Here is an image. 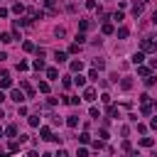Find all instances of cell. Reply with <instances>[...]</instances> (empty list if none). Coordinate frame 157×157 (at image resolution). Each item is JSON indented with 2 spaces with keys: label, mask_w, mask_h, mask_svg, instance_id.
<instances>
[{
  "label": "cell",
  "mask_w": 157,
  "mask_h": 157,
  "mask_svg": "<svg viewBox=\"0 0 157 157\" xmlns=\"http://www.w3.org/2000/svg\"><path fill=\"white\" fill-rule=\"evenodd\" d=\"M74 84H76L78 88H84V86H86V76H81V74H78V76L74 78Z\"/></svg>",
  "instance_id": "cell-14"
},
{
  "label": "cell",
  "mask_w": 157,
  "mask_h": 157,
  "mask_svg": "<svg viewBox=\"0 0 157 157\" xmlns=\"http://www.w3.org/2000/svg\"><path fill=\"white\" fill-rule=\"evenodd\" d=\"M103 66H106L103 59H93V69H103Z\"/></svg>",
  "instance_id": "cell-26"
},
{
  "label": "cell",
  "mask_w": 157,
  "mask_h": 157,
  "mask_svg": "<svg viewBox=\"0 0 157 157\" xmlns=\"http://www.w3.org/2000/svg\"><path fill=\"white\" fill-rule=\"evenodd\" d=\"M78 27H81V32H86L91 27V22H88V20H78Z\"/></svg>",
  "instance_id": "cell-24"
},
{
  "label": "cell",
  "mask_w": 157,
  "mask_h": 157,
  "mask_svg": "<svg viewBox=\"0 0 157 157\" xmlns=\"http://www.w3.org/2000/svg\"><path fill=\"white\" fill-rule=\"evenodd\" d=\"M54 32H56V37H64V34H66V30H64V27H56Z\"/></svg>",
  "instance_id": "cell-38"
},
{
  "label": "cell",
  "mask_w": 157,
  "mask_h": 157,
  "mask_svg": "<svg viewBox=\"0 0 157 157\" xmlns=\"http://www.w3.org/2000/svg\"><path fill=\"white\" fill-rule=\"evenodd\" d=\"M56 157H69V152L66 150H56Z\"/></svg>",
  "instance_id": "cell-41"
},
{
  "label": "cell",
  "mask_w": 157,
  "mask_h": 157,
  "mask_svg": "<svg viewBox=\"0 0 157 157\" xmlns=\"http://www.w3.org/2000/svg\"><path fill=\"white\" fill-rule=\"evenodd\" d=\"M140 52L150 54V52H157V42H155V37H145L143 42H140Z\"/></svg>",
  "instance_id": "cell-1"
},
{
  "label": "cell",
  "mask_w": 157,
  "mask_h": 157,
  "mask_svg": "<svg viewBox=\"0 0 157 157\" xmlns=\"http://www.w3.org/2000/svg\"><path fill=\"white\" fill-rule=\"evenodd\" d=\"M47 78H49V81H56V78H59V71L52 66V69H47Z\"/></svg>",
  "instance_id": "cell-8"
},
{
  "label": "cell",
  "mask_w": 157,
  "mask_h": 157,
  "mask_svg": "<svg viewBox=\"0 0 157 157\" xmlns=\"http://www.w3.org/2000/svg\"><path fill=\"white\" fill-rule=\"evenodd\" d=\"M143 62H145V52H135V54H133V64H135V66H140Z\"/></svg>",
  "instance_id": "cell-4"
},
{
  "label": "cell",
  "mask_w": 157,
  "mask_h": 157,
  "mask_svg": "<svg viewBox=\"0 0 157 157\" xmlns=\"http://www.w3.org/2000/svg\"><path fill=\"white\" fill-rule=\"evenodd\" d=\"M88 113H91V118H101V111H98V108H91Z\"/></svg>",
  "instance_id": "cell-35"
},
{
  "label": "cell",
  "mask_w": 157,
  "mask_h": 157,
  "mask_svg": "<svg viewBox=\"0 0 157 157\" xmlns=\"http://www.w3.org/2000/svg\"><path fill=\"white\" fill-rule=\"evenodd\" d=\"M108 115H111V118H120V111H118L115 106H111V108H108Z\"/></svg>",
  "instance_id": "cell-22"
},
{
  "label": "cell",
  "mask_w": 157,
  "mask_h": 157,
  "mask_svg": "<svg viewBox=\"0 0 157 157\" xmlns=\"http://www.w3.org/2000/svg\"><path fill=\"white\" fill-rule=\"evenodd\" d=\"M86 8L88 10H96V0H86Z\"/></svg>",
  "instance_id": "cell-37"
},
{
  "label": "cell",
  "mask_w": 157,
  "mask_h": 157,
  "mask_svg": "<svg viewBox=\"0 0 157 157\" xmlns=\"http://www.w3.org/2000/svg\"><path fill=\"white\" fill-rule=\"evenodd\" d=\"M39 91H42V93H49V84H47V81H39Z\"/></svg>",
  "instance_id": "cell-29"
},
{
  "label": "cell",
  "mask_w": 157,
  "mask_h": 157,
  "mask_svg": "<svg viewBox=\"0 0 157 157\" xmlns=\"http://www.w3.org/2000/svg\"><path fill=\"white\" fill-rule=\"evenodd\" d=\"M30 17H32V20H42L44 12H42V10H30Z\"/></svg>",
  "instance_id": "cell-18"
},
{
  "label": "cell",
  "mask_w": 157,
  "mask_h": 157,
  "mask_svg": "<svg viewBox=\"0 0 157 157\" xmlns=\"http://www.w3.org/2000/svg\"><path fill=\"white\" fill-rule=\"evenodd\" d=\"M128 37V27H120V30H118V39H125Z\"/></svg>",
  "instance_id": "cell-28"
},
{
  "label": "cell",
  "mask_w": 157,
  "mask_h": 157,
  "mask_svg": "<svg viewBox=\"0 0 157 157\" xmlns=\"http://www.w3.org/2000/svg\"><path fill=\"white\" fill-rule=\"evenodd\" d=\"M120 88H123V91H130V88H133V81H130V78H123V81H120Z\"/></svg>",
  "instance_id": "cell-19"
},
{
  "label": "cell",
  "mask_w": 157,
  "mask_h": 157,
  "mask_svg": "<svg viewBox=\"0 0 157 157\" xmlns=\"http://www.w3.org/2000/svg\"><path fill=\"white\" fill-rule=\"evenodd\" d=\"M10 101H15V103L20 106V103H22V101H25V93H22V91H20V88H12V91H10Z\"/></svg>",
  "instance_id": "cell-2"
},
{
  "label": "cell",
  "mask_w": 157,
  "mask_h": 157,
  "mask_svg": "<svg viewBox=\"0 0 157 157\" xmlns=\"http://www.w3.org/2000/svg\"><path fill=\"white\" fill-rule=\"evenodd\" d=\"M66 125H69V128H76V125H78V115H69V118H66Z\"/></svg>",
  "instance_id": "cell-13"
},
{
  "label": "cell",
  "mask_w": 157,
  "mask_h": 157,
  "mask_svg": "<svg viewBox=\"0 0 157 157\" xmlns=\"http://www.w3.org/2000/svg\"><path fill=\"white\" fill-rule=\"evenodd\" d=\"M22 49H25V52H34V44H32V42H25Z\"/></svg>",
  "instance_id": "cell-33"
},
{
  "label": "cell",
  "mask_w": 157,
  "mask_h": 157,
  "mask_svg": "<svg viewBox=\"0 0 157 157\" xmlns=\"http://www.w3.org/2000/svg\"><path fill=\"white\" fill-rule=\"evenodd\" d=\"M137 157H140V155H137Z\"/></svg>",
  "instance_id": "cell-50"
},
{
  "label": "cell",
  "mask_w": 157,
  "mask_h": 157,
  "mask_svg": "<svg viewBox=\"0 0 157 157\" xmlns=\"http://www.w3.org/2000/svg\"><path fill=\"white\" fill-rule=\"evenodd\" d=\"M8 59V52H0V62H5Z\"/></svg>",
  "instance_id": "cell-44"
},
{
  "label": "cell",
  "mask_w": 157,
  "mask_h": 157,
  "mask_svg": "<svg viewBox=\"0 0 157 157\" xmlns=\"http://www.w3.org/2000/svg\"><path fill=\"white\" fill-rule=\"evenodd\" d=\"M152 22H155V25H157V10H155V12H152Z\"/></svg>",
  "instance_id": "cell-46"
},
{
  "label": "cell",
  "mask_w": 157,
  "mask_h": 157,
  "mask_svg": "<svg viewBox=\"0 0 157 157\" xmlns=\"http://www.w3.org/2000/svg\"><path fill=\"white\" fill-rule=\"evenodd\" d=\"M5 135L15 137V135H17V125H8V128H5Z\"/></svg>",
  "instance_id": "cell-21"
},
{
  "label": "cell",
  "mask_w": 157,
  "mask_h": 157,
  "mask_svg": "<svg viewBox=\"0 0 157 157\" xmlns=\"http://www.w3.org/2000/svg\"><path fill=\"white\" fill-rule=\"evenodd\" d=\"M137 74H140V76H145V78H147V76H150V69H147V66H137Z\"/></svg>",
  "instance_id": "cell-25"
},
{
  "label": "cell",
  "mask_w": 157,
  "mask_h": 157,
  "mask_svg": "<svg viewBox=\"0 0 157 157\" xmlns=\"http://www.w3.org/2000/svg\"><path fill=\"white\" fill-rule=\"evenodd\" d=\"M86 155H88V152H86L84 147H81V150H78V152H76V157H86Z\"/></svg>",
  "instance_id": "cell-42"
},
{
  "label": "cell",
  "mask_w": 157,
  "mask_h": 157,
  "mask_svg": "<svg viewBox=\"0 0 157 157\" xmlns=\"http://www.w3.org/2000/svg\"><path fill=\"white\" fill-rule=\"evenodd\" d=\"M140 145H143V147H152L155 140H152V137H140Z\"/></svg>",
  "instance_id": "cell-17"
},
{
  "label": "cell",
  "mask_w": 157,
  "mask_h": 157,
  "mask_svg": "<svg viewBox=\"0 0 157 157\" xmlns=\"http://www.w3.org/2000/svg\"><path fill=\"white\" fill-rule=\"evenodd\" d=\"M12 39H15V37H12L10 32H3V34H0V42H3V44H10Z\"/></svg>",
  "instance_id": "cell-10"
},
{
  "label": "cell",
  "mask_w": 157,
  "mask_h": 157,
  "mask_svg": "<svg viewBox=\"0 0 157 157\" xmlns=\"http://www.w3.org/2000/svg\"><path fill=\"white\" fill-rule=\"evenodd\" d=\"M20 86H22V88H25V91H27V93H30V98H32V96H34V88H32V86H30V84H27V81H20Z\"/></svg>",
  "instance_id": "cell-20"
},
{
  "label": "cell",
  "mask_w": 157,
  "mask_h": 157,
  "mask_svg": "<svg viewBox=\"0 0 157 157\" xmlns=\"http://www.w3.org/2000/svg\"><path fill=\"white\" fill-rule=\"evenodd\" d=\"M54 59H56V64H64V62H66V52H59V49H56V52H54Z\"/></svg>",
  "instance_id": "cell-7"
},
{
  "label": "cell",
  "mask_w": 157,
  "mask_h": 157,
  "mask_svg": "<svg viewBox=\"0 0 157 157\" xmlns=\"http://www.w3.org/2000/svg\"><path fill=\"white\" fill-rule=\"evenodd\" d=\"M98 135H101V140H108V130H106V128H101V133H98Z\"/></svg>",
  "instance_id": "cell-39"
},
{
  "label": "cell",
  "mask_w": 157,
  "mask_h": 157,
  "mask_svg": "<svg viewBox=\"0 0 157 157\" xmlns=\"http://www.w3.org/2000/svg\"><path fill=\"white\" fill-rule=\"evenodd\" d=\"M155 111H157V103H155Z\"/></svg>",
  "instance_id": "cell-49"
},
{
  "label": "cell",
  "mask_w": 157,
  "mask_h": 157,
  "mask_svg": "<svg viewBox=\"0 0 157 157\" xmlns=\"http://www.w3.org/2000/svg\"><path fill=\"white\" fill-rule=\"evenodd\" d=\"M0 17H8V10L5 8H0Z\"/></svg>",
  "instance_id": "cell-45"
},
{
  "label": "cell",
  "mask_w": 157,
  "mask_h": 157,
  "mask_svg": "<svg viewBox=\"0 0 157 157\" xmlns=\"http://www.w3.org/2000/svg\"><path fill=\"white\" fill-rule=\"evenodd\" d=\"M30 125H32V128L39 125V115H30Z\"/></svg>",
  "instance_id": "cell-30"
},
{
  "label": "cell",
  "mask_w": 157,
  "mask_h": 157,
  "mask_svg": "<svg viewBox=\"0 0 157 157\" xmlns=\"http://www.w3.org/2000/svg\"><path fill=\"white\" fill-rule=\"evenodd\" d=\"M62 84H64V88H71V78H69V76H64V81H62Z\"/></svg>",
  "instance_id": "cell-40"
},
{
  "label": "cell",
  "mask_w": 157,
  "mask_h": 157,
  "mask_svg": "<svg viewBox=\"0 0 157 157\" xmlns=\"http://www.w3.org/2000/svg\"><path fill=\"white\" fill-rule=\"evenodd\" d=\"M152 113V106H150V101L147 103H143V115H150Z\"/></svg>",
  "instance_id": "cell-27"
},
{
  "label": "cell",
  "mask_w": 157,
  "mask_h": 157,
  "mask_svg": "<svg viewBox=\"0 0 157 157\" xmlns=\"http://www.w3.org/2000/svg\"><path fill=\"white\" fill-rule=\"evenodd\" d=\"M78 143H84V145L91 143V135H88V133H81V135H78Z\"/></svg>",
  "instance_id": "cell-23"
},
{
  "label": "cell",
  "mask_w": 157,
  "mask_h": 157,
  "mask_svg": "<svg viewBox=\"0 0 157 157\" xmlns=\"http://www.w3.org/2000/svg\"><path fill=\"white\" fill-rule=\"evenodd\" d=\"M88 78H93V81H98V69H91V71H88Z\"/></svg>",
  "instance_id": "cell-31"
},
{
  "label": "cell",
  "mask_w": 157,
  "mask_h": 157,
  "mask_svg": "<svg viewBox=\"0 0 157 157\" xmlns=\"http://www.w3.org/2000/svg\"><path fill=\"white\" fill-rule=\"evenodd\" d=\"M101 32H103V34H113V32H115V27H113L111 22H103V27H101Z\"/></svg>",
  "instance_id": "cell-11"
},
{
  "label": "cell",
  "mask_w": 157,
  "mask_h": 157,
  "mask_svg": "<svg viewBox=\"0 0 157 157\" xmlns=\"http://www.w3.org/2000/svg\"><path fill=\"white\" fill-rule=\"evenodd\" d=\"M17 150H20V143L12 140V143H10V152H17Z\"/></svg>",
  "instance_id": "cell-34"
},
{
  "label": "cell",
  "mask_w": 157,
  "mask_h": 157,
  "mask_svg": "<svg viewBox=\"0 0 157 157\" xmlns=\"http://www.w3.org/2000/svg\"><path fill=\"white\" fill-rule=\"evenodd\" d=\"M12 12H15V15H22V12H25V5H22V3H15V5H12Z\"/></svg>",
  "instance_id": "cell-16"
},
{
  "label": "cell",
  "mask_w": 157,
  "mask_h": 157,
  "mask_svg": "<svg viewBox=\"0 0 157 157\" xmlns=\"http://www.w3.org/2000/svg\"><path fill=\"white\" fill-rule=\"evenodd\" d=\"M0 101H5V96H3V91H0Z\"/></svg>",
  "instance_id": "cell-47"
},
{
  "label": "cell",
  "mask_w": 157,
  "mask_h": 157,
  "mask_svg": "<svg viewBox=\"0 0 157 157\" xmlns=\"http://www.w3.org/2000/svg\"><path fill=\"white\" fill-rule=\"evenodd\" d=\"M113 20L115 22H123V12H113Z\"/></svg>",
  "instance_id": "cell-36"
},
{
  "label": "cell",
  "mask_w": 157,
  "mask_h": 157,
  "mask_svg": "<svg viewBox=\"0 0 157 157\" xmlns=\"http://www.w3.org/2000/svg\"><path fill=\"white\" fill-rule=\"evenodd\" d=\"M39 140H52V130L49 128H39Z\"/></svg>",
  "instance_id": "cell-6"
},
{
  "label": "cell",
  "mask_w": 157,
  "mask_h": 157,
  "mask_svg": "<svg viewBox=\"0 0 157 157\" xmlns=\"http://www.w3.org/2000/svg\"><path fill=\"white\" fill-rule=\"evenodd\" d=\"M81 69H84V62H71V71L74 74H81Z\"/></svg>",
  "instance_id": "cell-12"
},
{
  "label": "cell",
  "mask_w": 157,
  "mask_h": 157,
  "mask_svg": "<svg viewBox=\"0 0 157 157\" xmlns=\"http://www.w3.org/2000/svg\"><path fill=\"white\" fill-rule=\"evenodd\" d=\"M84 98H86V101H96V88H84Z\"/></svg>",
  "instance_id": "cell-5"
},
{
  "label": "cell",
  "mask_w": 157,
  "mask_h": 157,
  "mask_svg": "<svg viewBox=\"0 0 157 157\" xmlns=\"http://www.w3.org/2000/svg\"><path fill=\"white\" fill-rule=\"evenodd\" d=\"M30 20H32V17H20V20H15V27H27Z\"/></svg>",
  "instance_id": "cell-9"
},
{
  "label": "cell",
  "mask_w": 157,
  "mask_h": 157,
  "mask_svg": "<svg viewBox=\"0 0 157 157\" xmlns=\"http://www.w3.org/2000/svg\"><path fill=\"white\" fill-rule=\"evenodd\" d=\"M150 125H152V128L157 130V115H155V118H152V120H150Z\"/></svg>",
  "instance_id": "cell-43"
},
{
  "label": "cell",
  "mask_w": 157,
  "mask_h": 157,
  "mask_svg": "<svg viewBox=\"0 0 157 157\" xmlns=\"http://www.w3.org/2000/svg\"><path fill=\"white\" fill-rule=\"evenodd\" d=\"M3 135H5V130H3V128H0V137H3Z\"/></svg>",
  "instance_id": "cell-48"
},
{
  "label": "cell",
  "mask_w": 157,
  "mask_h": 157,
  "mask_svg": "<svg viewBox=\"0 0 157 157\" xmlns=\"http://www.w3.org/2000/svg\"><path fill=\"white\" fill-rule=\"evenodd\" d=\"M32 69H34V71H44V69H47V64L42 62V56H37L34 62H32Z\"/></svg>",
  "instance_id": "cell-3"
},
{
  "label": "cell",
  "mask_w": 157,
  "mask_h": 157,
  "mask_svg": "<svg viewBox=\"0 0 157 157\" xmlns=\"http://www.w3.org/2000/svg\"><path fill=\"white\" fill-rule=\"evenodd\" d=\"M84 42H86V34H84V32L76 34V44H84Z\"/></svg>",
  "instance_id": "cell-32"
},
{
  "label": "cell",
  "mask_w": 157,
  "mask_h": 157,
  "mask_svg": "<svg viewBox=\"0 0 157 157\" xmlns=\"http://www.w3.org/2000/svg\"><path fill=\"white\" fill-rule=\"evenodd\" d=\"M133 15H135V17L143 15V3H135V5H133Z\"/></svg>",
  "instance_id": "cell-15"
}]
</instances>
